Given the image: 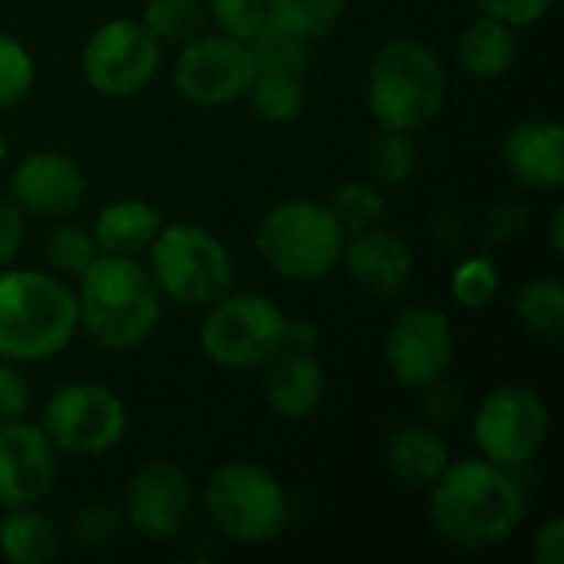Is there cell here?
I'll return each instance as SVG.
<instances>
[{
  "label": "cell",
  "mask_w": 564,
  "mask_h": 564,
  "mask_svg": "<svg viewBox=\"0 0 564 564\" xmlns=\"http://www.w3.org/2000/svg\"><path fill=\"white\" fill-rule=\"evenodd\" d=\"M430 522L436 535L463 552H486L512 539L525 519V496L512 473L486 456L459 459L430 486Z\"/></svg>",
  "instance_id": "1"
},
{
  "label": "cell",
  "mask_w": 564,
  "mask_h": 564,
  "mask_svg": "<svg viewBox=\"0 0 564 564\" xmlns=\"http://www.w3.org/2000/svg\"><path fill=\"white\" fill-rule=\"evenodd\" d=\"M76 281L79 327L99 347L122 354L149 340L165 297L139 258L99 254Z\"/></svg>",
  "instance_id": "2"
},
{
  "label": "cell",
  "mask_w": 564,
  "mask_h": 564,
  "mask_svg": "<svg viewBox=\"0 0 564 564\" xmlns=\"http://www.w3.org/2000/svg\"><path fill=\"white\" fill-rule=\"evenodd\" d=\"M76 330V291L59 274L33 268L0 274V360H53Z\"/></svg>",
  "instance_id": "3"
},
{
  "label": "cell",
  "mask_w": 564,
  "mask_h": 564,
  "mask_svg": "<svg viewBox=\"0 0 564 564\" xmlns=\"http://www.w3.org/2000/svg\"><path fill=\"white\" fill-rule=\"evenodd\" d=\"M446 69L416 36L387 40L367 69V109L380 129L420 132L446 106Z\"/></svg>",
  "instance_id": "4"
},
{
  "label": "cell",
  "mask_w": 564,
  "mask_h": 564,
  "mask_svg": "<svg viewBox=\"0 0 564 564\" xmlns=\"http://www.w3.org/2000/svg\"><path fill=\"white\" fill-rule=\"evenodd\" d=\"M258 251L264 264L284 281H321L340 264L344 228L330 205L311 198L278 202L258 225Z\"/></svg>",
  "instance_id": "5"
},
{
  "label": "cell",
  "mask_w": 564,
  "mask_h": 564,
  "mask_svg": "<svg viewBox=\"0 0 564 564\" xmlns=\"http://www.w3.org/2000/svg\"><path fill=\"white\" fill-rule=\"evenodd\" d=\"M149 274L178 307H208L231 291L235 261L221 238L192 221L162 225L149 245Z\"/></svg>",
  "instance_id": "6"
},
{
  "label": "cell",
  "mask_w": 564,
  "mask_h": 564,
  "mask_svg": "<svg viewBox=\"0 0 564 564\" xmlns=\"http://www.w3.org/2000/svg\"><path fill=\"white\" fill-rule=\"evenodd\" d=\"M202 502L212 525L238 545H264L291 519V499L281 479L248 459L218 466L205 482Z\"/></svg>",
  "instance_id": "7"
},
{
  "label": "cell",
  "mask_w": 564,
  "mask_h": 564,
  "mask_svg": "<svg viewBox=\"0 0 564 564\" xmlns=\"http://www.w3.org/2000/svg\"><path fill=\"white\" fill-rule=\"evenodd\" d=\"M198 340L215 367L258 370L288 344V314L261 291H228L208 304Z\"/></svg>",
  "instance_id": "8"
},
{
  "label": "cell",
  "mask_w": 564,
  "mask_h": 564,
  "mask_svg": "<svg viewBox=\"0 0 564 564\" xmlns=\"http://www.w3.org/2000/svg\"><path fill=\"white\" fill-rule=\"evenodd\" d=\"M129 426L126 403L102 383H63L40 416V430L66 456H99L122 443Z\"/></svg>",
  "instance_id": "9"
},
{
  "label": "cell",
  "mask_w": 564,
  "mask_h": 564,
  "mask_svg": "<svg viewBox=\"0 0 564 564\" xmlns=\"http://www.w3.org/2000/svg\"><path fill=\"white\" fill-rule=\"evenodd\" d=\"M552 416L532 387H496L473 416V440L479 453L506 469L535 459L549 440Z\"/></svg>",
  "instance_id": "10"
},
{
  "label": "cell",
  "mask_w": 564,
  "mask_h": 564,
  "mask_svg": "<svg viewBox=\"0 0 564 564\" xmlns=\"http://www.w3.org/2000/svg\"><path fill=\"white\" fill-rule=\"evenodd\" d=\"M162 46L139 20H109L93 30L83 46L79 69L93 93L106 99H129L142 93L159 73Z\"/></svg>",
  "instance_id": "11"
},
{
  "label": "cell",
  "mask_w": 564,
  "mask_h": 564,
  "mask_svg": "<svg viewBox=\"0 0 564 564\" xmlns=\"http://www.w3.org/2000/svg\"><path fill=\"white\" fill-rule=\"evenodd\" d=\"M254 73L248 43L225 33H198L182 43L172 79L178 96L195 106H228L248 93Z\"/></svg>",
  "instance_id": "12"
},
{
  "label": "cell",
  "mask_w": 564,
  "mask_h": 564,
  "mask_svg": "<svg viewBox=\"0 0 564 564\" xmlns=\"http://www.w3.org/2000/svg\"><path fill=\"white\" fill-rule=\"evenodd\" d=\"M456 357V334L443 311L436 307H406L387 330L383 360L390 373L410 387L423 390L443 380Z\"/></svg>",
  "instance_id": "13"
},
{
  "label": "cell",
  "mask_w": 564,
  "mask_h": 564,
  "mask_svg": "<svg viewBox=\"0 0 564 564\" xmlns=\"http://www.w3.org/2000/svg\"><path fill=\"white\" fill-rule=\"evenodd\" d=\"M192 499L195 492L185 469L169 459H152L129 479L122 516L139 535L165 542L185 529L192 516Z\"/></svg>",
  "instance_id": "14"
},
{
  "label": "cell",
  "mask_w": 564,
  "mask_h": 564,
  "mask_svg": "<svg viewBox=\"0 0 564 564\" xmlns=\"http://www.w3.org/2000/svg\"><path fill=\"white\" fill-rule=\"evenodd\" d=\"M56 482V446L33 423H0V506H36Z\"/></svg>",
  "instance_id": "15"
},
{
  "label": "cell",
  "mask_w": 564,
  "mask_h": 564,
  "mask_svg": "<svg viewBox=\"0 0 564 564\" xmlns=\"http://www.w3.org/2000/svg\"><path fill=\"white\" fill-rule=\"evenodd\" d=\"M86 175L76 159L63 152H30L13 165L10 198L23 215L66 218L83 205Z\"/></svg>",
  "instance_id": "16"
},
{
  "label": "cell",
  "mask_w": 564,
  "mask_h": 564,
  "mask_svg": "<svg viewBox=\"0 0 564 564\" xmlns=\"http://www.w3.org/2000/svg\"><path fill=\"white\" fill-rule=\"evenodd\" d=\"M264 400L274 416L288 423H301L314 416L327 393V377L314 350L284 344L268 364H264Z\"/></svg>",
  "instance_id": "17"
},
{
  "label": "cell",
  "mask_w": 564,
  "mask_h": 564,
  "mask_svg": "<svg viewBox=\"0 0 564 564\" xmlns=\"http://www.w3.org/2000/svg\"><path fill=\"white\" fill-rule=\"evenodd\" d=\"M340 261L347 264L354 284L373 297H393L413 274L410 245L397 231L380 225L347 235Z\"/></svg>",
  "instance_id": "18"
},
{
  "label": "cell",
  "mask_w": 564,
  "mask_h": 564,
  "mask_svg": "<svg viewBox=\"0 0 564 564\" xmlns=\"http://www.w3.org/2000/svg\"><path fill=\"white\" fill-rule=\"evenodd\" d=\"M506 172L539 192H555L564 185V129L552 119H525L502 142Z\"/></svg>",
  "instance_id": "19"
},
{
  "label": "cell",
  "mask_w": 564,
  "mask_h": 564,
  "mask_svg": "<svg viewBox=\"0 0 564 564\" xmlns=\"http://www.w3.org/2000/svg\"><path fill=\"white\" fill-rule=\"evenodd\" d=\"M165 218L155 205L142 198H122L109 202L96 221H93V238L99 254H122V258H139L149 251L155 235L162 231Z\"/></svg>",
  "instance_id": "20"
},
{
  "label": "cell",
  "mask_w": 564,
  "mask_h": 564,
  "mask_svg": "<svg viewBox=\"0 0 564 564\" xmlns=\"http://www.w3.org/2000/svg\"><path fill=\"white\" fill-rule=\"evenodd\" d=\"M383 456H387V469L410 489L433 486L443 476V469L449 466L446 443L426 426H400V430H393L387 436Z\"/></svg>",
  "instance_id": "21"
},
{
  "label": "cell",
  "mask_w": 564,
  "mask_h": 564,
  "mask_svg": "<svg viewBox=\"0 0 564 564\" xmlns=\"http://www.w3.org/2000/svg\"><path fill=\"white\" fill-rule=\"evenodd\" d=\"M516 59V26L479 13L456 36V63L476 79L502 76Z\"/></svg>",
  "instance_id": "22"
},
{
  "label": "cell",
  "mask_w": 564,
  "mask_h": 564,
  "mask_svg": "<svg viewBox=\"0 0 564 564\" xmlns=\"http://www.w3.org/2000/svg\"><path fill=\"white\" fill-rule=\"evenodd\" d=\"M59 555L56 525L33 506L7 509L0 519V558L10 564H50Z\"/></svg>",
  "instance_id": "23"
},
{
  "label": "cell",
  "mask_w": 564,
  "mask_h": 564,
  "mask_svg": "<svg viewBox=\"0 0 564 564\" xmlns=\"http://www.w3.org/2000/svg\"><path fill=\"white\" fill-rule=\"evenodd\" d=\"M516 314L522 327L539 340L564 337V284L552 274L529 278L516 294Z\"/></svg>",
  "instance_id": "24"
},
{
  "label": "cell",
  "mask_w": 564,
  "mask_h": 564,
  "mask_svg": "<svg viewBox=\"0 0 564 564\" xmlns=\"http://www.w3.org/2000/svg\"><path fill=\"white\" fill-rule=\"evenodd\" d=\"M139 23L155 36L159 46H182L205 33L208 7L205 0H145Z\"/></svg>",
  "instance_id": "25"
},
{
  "label": "cell",
  "mask_w": 564,
  "mask_h": 564,
  "mask_svg": "<svg viewBox=\"0 0 564 564\" xmlns=\"http://www.w3.org/2000/svg\"><path fill=\"white\" fill-rule=\"evenodd\" d=\"M344 7L347 0H268V23L314 43L340 23Z\"/></svg>",
  "instance_id": "26"
},
{
  "label": "cell",
  "mask_w": 564,
  "mask_h": 564,
  "mask_svg": "<svg viewBox=\"0 0 564 564\" xmlns=\"http://www.w3.org/2000/svg\"><path fill=\"white\" fill-rule=\"evenodd\" d=\"M245 96H251V109L268 126H288L304 109V83L291 73H254Z\"/></svg>",
  "instance_id": "27"
},
{
  "label": "cell",
  "mask_w": 564,
  "mask_h": 564,
  "mask_svg": "<svg viewBox=\"0 0 564 564\" xmlns=\"http://www.w3.org/2000/svg\"><path fill=\"white\" fill-rule=\"evenodd\" d=\"M248 50H251V59H254V69L258 73H291V76H301L307 69V59H311V43L264 23L251 40H248Z\"/></svg>",
  "instance_id": "28"
},
{
  "label": "cell",
  "mask_w": 564,
  "mask_h": 564,
  "mask_svg": "<svg viewBox=\"0 0 564 564\" xmlns=\"http://www.w3.org/2000/svg\"><path fill=\"white\" fill-rule=\"evenodd\" d=\"M96 258H99V248H96L93 231L76 221H59L46 235V264L59 278H79Z\"/></svg>",
  "instance_id": "29"
},
{
  "label": "cell",
  "mask_w": 564,
  "mask_h": 564,
  "mask_svg": "<svg viewBox=\"0 0 564 564\" xmlns=\"http://www.w3.org/2000/svg\"><path fill=\"white\" fill-rule=\"evenodd\" d=\"M330 212L340 221L344 235H357V231H367L383 221L387 198L377 182H347L334 192Z\"/></svg>",
  "instance_id": "30"
},
{
  "label": "cell",
  "mask_w": 564,
  "mask_h": 564,
  "mask_svg": "<svg viewBox=\"0 0 564 564\" xmlns=\"http://www.w3.org/2000/svg\"><path fill=\"white\" fill-rule=\"evenodd\" d=\"M367 169L377 182H387V185L406 182L416 172V142L410 139V132L380 129V135L373 139L367 152Z\"/></svg>",
  "instance_id": "31"
},
{
  "label": "cell",
  "mask_w": 564,
  "mask_h": 564,
  "mask_svg": "<svg viewBox=\"0 0 564 564\" xmlns=\"http://www.w3.org/2000/svg\"><path fill=\"white\" fill-rule=\"evenodd\" d=\"M449 291H453V301L459 307H466V311L486 307L499 294V268H496V261L486 258V254H473V258L459 261L453 278H449Z\"/></svg>",
  "instance_id": "32"
},
{
  "label": "cell",
  "mask_w": 564,
  "mask_h": 564,
  "mask_svg": "<svg viewBox=\"0 0 564 564\" xmlns=\"http://www.w3.org/2000/svg\"><path fill=\"white\" fill-rule=\"evenodd\" d=\"M36 79L33 53L10 33L0 30V109L17 106Z\"/></svg>",
  "instance_id": "33"
},
{
  "label": "cell",
  "mask_w": 564,
  "mask_h": 564,
  "mask_svg": "<svg viewBox=\"0 0 564 564\" xmlns=\"http://www.w3.org/2000/svg\"><path fill=\"white\" fill-rule=\"evenodd\" d=\"M218 33L248 43L268 23V0H205Z\"/></svg>",
  "instance_id": "34"
},
{
  "label": "cell",
  "mask_w": 564,
  "mask_h": 564,
  "mask_svg": "<svg viewBox=\"0 0 564 564\" xmlns=\"http://www.w3.org/2000/svg\"><path fill=\"white\" fill-rule=\"evenodd\" d=\"M119 529H122V516L109 502H89V506L76 509V516H73V535L86 549L112 545L119 539Z\"/></svg>",
  "instance_id": "35"
},
{
  "label": "cell",
  "mask_w": 564,
  "mask_h": 564,
  "mask_svg": "<svg viewBox=\"0 0 564 564\" xmlns=\"http://www.w3.org/2000/svg\"><path fill=\"white\" fill-rule=\"evenodd\" d=\"M476 3L482 13H489L509 26H532L555 7V0H476Z\"/></svg>",
  "instance_id": "36"
},
{
  "label": "cell",
  "mask_w": 564,
  "mask_h": 564,
  "mask_svg": "<svg viewBox=\"0 0 564 564\" xmlns=\"http://www.w3.org/2000/svg\"><path fill=\"white\" fill-rule=\"evenodd\" d=\"M26 406H30V387L23 373L17 370V364L0 360V423L23 420Z\"/></svg>",
  "instance_id": "37"
},
{
  "label": "cell",
  "mask_w": 564,
  "mask_h": 564,
  "mask_svg": "<svg viewBox=\"0 0 564 564\" xmlns=\"http://www.w3.org/2000/svg\"><path fill=\"white\" fill-rule=\"evenodd\" d=\"M23 231H26L23 212L17 208V202L10 195H0V268L17 258V251L23 245Z\"/></svg>",
  "instance_id": "38"
},
{
  "label": "cell",
  "mask_w": 564,
  "mask_h": 564,
  "mask_svg": "<svg viewBox=\"0 0 564 564\" xmlns=\"http://www.w3.org/2000/svg\"><path fill=\"white\" fill-rule=\"evenodd\" d=\"M532 558L539 564H564V522L558 516L539 529L532 542Z\"/></svg>",
  "instance_id": "39"
},
{
  "label": "cell",
  "mask_w": 564,
  "mask_h": 564,
  "mask_svg": "<svg viewBox=\"0 0 564 564\" xmlns=\"http://www.w3.org/2000/svg\"><path fill=\"white\" fill-rule=\"evenodd\" d=\"M525 208L516 202H509V205H499L489 218H486V235L492 238V241H506V238H512V235H519L522 231V225H525Z\"/></svg>",
  "instance_id": "40"
},
{
  "label": "cell",
  "mask_w": 564,
  "mask_h": 564,
  "mask_svg": "<svg viewBox=\"0 0 564 564\" xmlns=\"http://www.w3.org/2000/svg\"><path fill=\"white\" fill-rule=\"evenodd\" d=\"M423 390L430 393V416H436V420H453V416L459 413V397L449 390L446 377L436 380V383H430V387H423Z\"/></svg>",
  "instance_id": "41"
},
{
  "label": "cell",
  "mask_w": 564,
  "mask_h": 564,
  "mask_svg": "<svg viewBox=\"0 0 564 564\" xmlns=\"http://www.w3.org/2000/svg\"><path fill=\"white\" fill-rule=\"evenodd\" d=\"M562 228H564V212L558 208L555 215H552V254H564V238H562Z\"/></svg>",
  "instance_id": "42"
},
{
  "label": "cell",
  "mask_w": 564,
  "mask_h": 564,
  "mask_svg": "<svg viewBox=\"0 0 564 564\" xmlns=\"http://www.w3.org/2000/svg\"><path fill=\"white\" fill-rule=\"evenodd\" d=\"M3 155H7V139H3V126H0V165H3Z\"/></svg>",
  "instance_id": "43"
}]
</instances>
